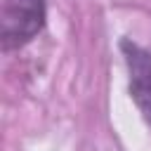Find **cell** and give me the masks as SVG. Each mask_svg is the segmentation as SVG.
<instances>
[{
    "label": "cell",
    "mask_w": 151,
    "mask_h": 151,
    "mask_svg": "<svg viewBox=\"0 0 151 151\" xmlns=\"http://www.w3.org/2000/svg\"><path fill=\"white\" fill-rule=\"evenodd\" d=\"M120 52L130 71V97L134 99L144 120L151 125V52L130 38L120 40Z\"/></svg>",
    "instance_id": "2"
},
{
    "label": "cell",
    "mask_w": 151,
    "mask_h": 151,
    "mask_svg": "<svg viewBox=\"0 0 151 151\" xmlns=\"http://www.w3.org/2000/svg\"><path fill=\"white\" fill-rule=\"evenodd\" d=\"M47 19L45 0H2L0 14V40L2 50L26 47L42 28Z\"/></svg>",
    "instance_id": "1"
}]
</instances>
